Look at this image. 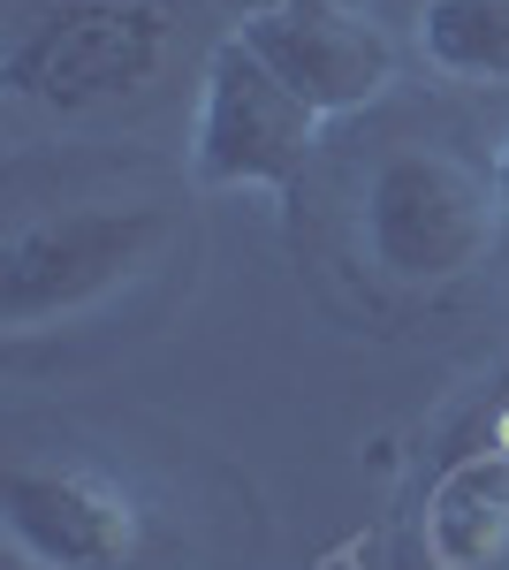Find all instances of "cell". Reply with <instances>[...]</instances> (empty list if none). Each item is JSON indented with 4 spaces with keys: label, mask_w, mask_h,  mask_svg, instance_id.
<instances>
[{
    "label": "cell",
    "mask_w": 509,
    "mask_h": 570,
    "mask_svg": "<svg viewBox=\"0 0 509 570\" xmlns=\"http://www.w3.org/2000/svg\"><path fill=\"white\" fill-rule=\"evenodd\" d=\"M175 53V8L168 0H16L0 85L16 107L39 115H99L145 99L153 77Z\"/></svg>",
    "instance_id": "cell-1"
},
{
    "label": "cell",
    "mask_w": 509,
    "mask_h": 570,
    "mask_svg": "<svg viewBox=\"0 0 509 570\" xmlns=\"http://www.w3.org/2000/svg\"><path fill=\"white\" fill-rule=\"evenodd\" d=\"M502 236V198L495 176L464 168L457 153H425L403 145L358 190V244L403 289H441L464 282L471 266H487Z\"/></svg>",
    "instance_id": "cell-2"
},
{
    "label": "cell",
    "mask_w": 509,
    "mask_h": 570,
    "mask_svg": "<svg viewBox=\"0 0 509 570\" xmlns=\"http://www.w3.org/2000/svg\"><path fill=\"white\" fill-rule=\"evenodd\" d=\"M168 244L160 206H77V214L16 220L0 244V320L8 335H39L69 312L107 305Z\"/></svg>",
    "instance_id": "cell-3"
},
{
    "label": "cell",
    "mask_w": 509,
    "mask_h": 570,
    "mask_svg": "<svg viewBox=\"0 0 509 570\" xmlns=\"http://www.w3.org/2000/svg\"><path fill=\"white\" fill-rule=\"evenodd\" d=\"M0 525L31 570H168L160 518L91 464H16Z\"/></svg>",
    "instance_id": "cell-4"
},
{
    "label": "cell",
    "mask_w": 509,
    "mask_h": 570,
    "mask_svg": "<svg viewBox=\"0 0 509 570\" xmlns=\"http://www.w3.org/2000/svg\"><path fill=\"white\" fill-rule=\"evenodd\" d=\"M312 145H320V115L228 31L206 53L190 176L206 190H297Z\"/></svg>",
    "instance_id": "cell-5"
},
{
    "label": "cell",
    "mask_w": 509,
    "mask_h": 570,
    "mask_svg": "<svg viewBox=\"0 0 509 570\" xmlns=\"http://www.w3.org/2000/svg\"><path fill=\"white\" fill-rule=\"evenodd\" d=\"M236 39L297 91L320 122L373 107L395 85V39L350 0H258L244 8Z\"/></svg>",
    "instance_id": "cell-6"
},
{
    "label": "cell",
    "mask_w": 509,
    "mask_h": 570,
    "mask_svg": "<svg viewBox=\"0 0 509 570\" xmlns=\"http://www.w3.org/2000/svg\"><path fill=\"white\" fill-rule=\"evenodd\" d=\"M425 540L441 570H509V449H479L433 487Z\"/></svg>",
    "instance_id": "cell-7"
},
{
    "label": "cell",
    "mask_w": 509,
    "mask_h": 570,
    "mask_svg": "<svg viewBox=\"0 0 509 570\" xmlns=\"http://www.w3.org/2000/svg\"><path fill=\"white\" fill-rule=\"evenodd\" d=\"M419 53L449 85H509V0H419Z\"/></svg>",
    "instance_id": "cell-8"
},
{
    "label": "cell",
    "mask_w": 509,
    "mask_h": 570,
    "mask_svg": "<svg viewBox=\"0 0 509 570\" xmlns=\"http://www.w3.org/2000/svg\"><path fill=\"white\" fill-rule=\"evenodd\" d=\"M495 198H502V214H509V137H502V153H495Z\"/></svg>",
    "instance_id": "cell-9"
}]
</instances>
